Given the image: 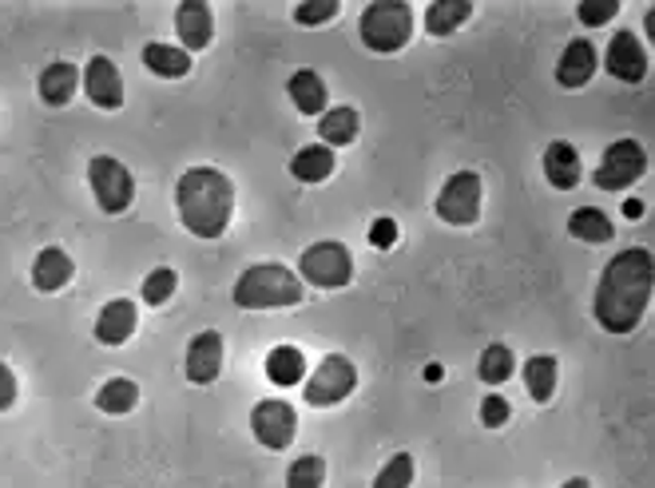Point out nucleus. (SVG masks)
Returning a JSON list of instances; mask_svg holds the SVG:
<instances>
[{"instance_id":"nucleus-32","label":"nucleus","mask_w":655,"mask_h":488,"mask_svg":"<svg viewBox=\"0 0 655 488\" xmlns=\"http://www.w3.org/2000/svg\"><path fill=\"white\" fill-rule=\"evenodd\" d=\"M175 286H179V274H175L172 267L151 270L148 279H143V303H148V306H163V303H172Z\"/></svg>"},{"instance_id":"nucleus-6","label":"nucleus","mask_w":655,"mask_h":488,"mask_svg":"<svg viewBox=\"0 0 655 488\" xmlns=\"http://www.w3.org/2000/svg\"><path fill=\"white\" fill-rule=\"evenodd\" d=\"M88 187H92V195L104 215H124V210L136 203V179H131V171H127L119 159H112V155H96V159L88 163Z\"/></svg>"},{"instance_id":"nucleus-13","label":"nucleus","mask_w":655,"mask_h":488,"mask_svg":"<svg viewBox=\"0 0 655 488\" xmlns=\"http://www.w3.org/2000/svg\"><path fill=\"white\" fill-rule=\"evenodd\" d=\"M84 92L96 107L104 112H119L124 107V80H119V68H115L108 56H92L88 68H84Z\"/></svg>"},{"instance_id":"nucleus-34","label":"nucleus","mask_w":655,"mask_h":488,"mask_svg":"<svg viewBox=\"0 0 655 488\" xmlns=\"http://www.w3.org/2000/svg\"><path fill=\"white\" fill-rule=\"evenodd\" d=\"M342 12L338 0H302L299 9H294V24H306V28H318V24L333 21Z\"/></svg>"},{"instance_id":"nucleus-2","label":"nucleus","mask_w":655,"mask_h":488,"mask_svg":"<svg viewBox=\"0 0 655 488\" xmlns=\"http://www.w3.org/2000/svg\"><path fill=\"white\" fill-rule=\"evenodd\" d=\"M175 207L196 239H223L235 215V183L215 167H191L175 183Z\"/></svg>"},{"instance_id":"nucleus-5","label":"nucleus","mask_w":655,"mask_h":488,"mask_svg":"<svg viewBox=\"0 0 655 488\" xmlns=\"http://www.w3.org/2000/svg\"><path fill=\"white\" fill-rule=\"evenodd\" d=\"M299 279L318 286V291H342V286H350V279H354L350 246L333 243V239L306 246L299 258Z\"/></svg>"},{"instance_id":"nucleus-38","label":"nucleus","mask_w":655,"mask_h":488,"mask_svg":"<svg viewBox=\"0 0 655 488\" xmlns=\"http://www.w3.org/2000/svg\"><path fill=\"white\" fill-rule=\"evenodd\" d=\"M623 215H628V219H640V215H644V203H640V198H628V203H623Z\"/></svg>"},{"instance_id":"nucleus-7","label":"nucleus","mask_w":655,"mask_h":488,"mask_svg":"<svg viewBox=\"0 0 655 488\" xmlns=\"http://www.w3.org/2000/svg\"><path fill=\"white\" fill-rule=\"evenodd\" d=\"M357 389V365L342 354H330V358L318 361V370L302 382V394H306V406L326 409L338 406Z\"/></svg>"},{"instance_id":"nucleus-10","label":"nucleus","mask_w":655,"mask_h":488,"mask_svg":"<svg viewBox=\"0 0 655 488\" xmlns=\"http://www.w3.org/2000/svg\"><path fill=\"white\" fill-rule=\"evenodd\" d=\"M251 429L259 437V445H266L270 453H282L287 445H294V433H299V413L290 401H278V397H266L259 401L251 413Z\"/></svg>"},{"instance_id":"nucleus-33","label":"nucleus","mask_w":655,"mask_h":488,"mask_svg":"<svg viewBox=\"0 0 655 488\" xmlns=\"http://www.w3.org/2000/svg\"><path fill=\"white\" fill-rule=\"evenodd\" d=\"M616 12H620V0H580L576 4V21L584 24V28H600V24L616 21Z\"/></svg>"},{"instance_id":"nucleus-20","label":"nucleus","mask_w":655,"mask_h":488,"mask_svg":"<svg viewBox=\"0 0 655 488\" xmlns=\"http://www.w3.org/2000/svg\"><path fill=\"white\" fill-rule=\"evenodd\" d=\"M76 88H80V72L68 60H56V64H48L40 72V100L48 107H64L76 95Z\"/></svg>"},{"instance_id":"nucleus-15","label":"nucleus","mask_w":655,"mask_h":488,"mask_svg":"<svg viewBox=\"0 0 655 488\" xmlns=\"http://www.w3.org/2000/svg\"><path fill=\"white\" fill-rule=\"evenodd\" d=\"M600 68V52L592 40H572V44L560 52V64H556V84L560 88H584Z\"/></svg>"},{"instance_id":"nucleus-22","label":"nucleus","mask_w":655,"mask_h":488,"mask_svg":"<svg viewBox=\"0 0 655 488\" xmlns=\"http://www.w3.org/2000/svg\"><path fill=\"white\" fill-rule=\"evenodd\" d=\"M266 377L282 389L306 382V354L299 346H275L266 354Z\"/></svg>"},{"instance_id":"nucleus-27","label":"nucleus","mask_w":655,"mask_h":488,"mask_svg":"<svg viewBox=\"0 0 655 488\" xmlns=\"http://www.w3.org/2000/svg\"><path fill=\"white\" fill-rule=\"evenodd\" d=\"M139 406V385L131 377H112V382L100 385V394H96V409L108 413V418H124L131 409Z\"/></svg>"},{"instance_id":"nucleus-31","label":"nucleus","mask_w":655,"mask_h":488,"mask_svg":"<svg viewBox=\"0 0 655 488\" xmlns=\"http://www.w3.org/2000/svg\"><path fill=\"white\" fill-rule=\"evenodd\" d=\"M414 473H417L414 457L398 453V457H390V461H386V468L378 473L374 488H410V485H414Z\"/></svg>"},{"instance_id":"nucleus-28","label":"nucleus","mask_w":655,"mask_h":488,"mask_svg":"<svg viewBox=\"0 0 655 488\" xmlns=\"http://www.w3.org/2000/svg\"><path fill=\"white\" fill-rule=\"evenodd\" d=\"M568 234L580 239V243L600 246V243H612L616 227H612V219L600 207H580V210H572V219H568Z\"/></svg>"},{"instance_id":"nucleus-36","label":"nucleus","mask_w":655,"mask_h":488,"mask_svg":"<svg viewBox=\"0 0 655 488\" xmlns=\"http://www.w3.org/2000/svg\"><path fill=\"white\" fill-rule=\"evenodd\" d=\"M369 243L378 246V251H390V246L398 243V222H393V219H378L374 227H369Z\"/></svg>"},{"instance_id":"nucleus-1","label":"nucleus","mask_w":655,"mask_h":488,"mask_svg":"<svg viewBox=\"0 0 655 488\" xmlns=\"http://www.w3.org/2000/svg\"><path fill=\"white\" fill-rule=\"evenodd\" d=\"M655 262L652 251L632 246L612 258L596 286V322L608 334H632L652 306Z\"/></svg>"},{"instance_id":"nucleus-8","label":"nucleus","mask_w":655,"mask_h":488,"mask_svg":"<svg viewBox=\"0 0 655 488\" xmlns=\"http://www.w3.org/2000/svg\"><path fill=\"white\" fill-rule=\"evenodd\" d=\"M481 198L484 187L477 171L449 175L441 195H437V219L449 222V227H473V222L481 219Z\"/></svg>"},{"instance_id":"nucleus-30","label":"nucleus","mask_w":655,"mask_h":488,"mask_svg":"<svg viewBox=\"0 0 655 488\" xmlns=\"http://www.w3.org/2000/svg\"><path fill=\"white\" fill-rule=\"evenodd\" d=\"M326 485V461L323 457H299L287 468V488H323Z\"/></svg>"},{"instance_id":"nucleus-35","label":"nucleus","mask_w":655,"mask_h":488,"mask_svg":"<svg viewBox=\"0 0 655 488\" xmlns=\"http://www.w3.org/2000/svg\"><path fill=\"white\" fill-rule=\"evenodd\" d=\"M508 418H513V406H508V397L489 394L481 401V425H484V429H501V425H508Z\"/></svg>"},{"instance_id":"nucleus-11","label":"nucleus","mask_w":655,"mask_h":488,"mask_svg":"<svg viewBox=\"0 0 655 488\" xmlns=\"http://www.w3.org/2000/svg\"><path fill=\"white\" fill-rule=\"evenodd\" d=\"M604 68L608 76H616L620 84H640L647 76V52L644 44L635 40V33H616L608 40V52H604Z\"/></svg>"},{"instance_id":"nucleus-18","label":"nucleus","mask_w":655,"mask_h":488,"mask_svg":"<svg viewBox=\"0 0 655 488\" xmlns=\"http://www.w3.org/2000/svg\"><path fill=\"white\" fill-rule=\"evenodd\" d=\"M544 179H549L556 191H572L580 183V155L568 140H552L544 147Z\"/></svg>"},{"instance_id":"nucleus-29","label":"nucleus","mask_w":655,"mask_h":488,"mask_svg":"<svg viewBox=\"0 0 655 488\" xmlns=\"http://www.w3.org/2000/svg\"><path fill=\"white\" fill-rule=\"evenodd\" d=\"M513 370H517V358H513V349H508L505 342H493V346L481 354V365H477L484 385H505L508 377H513Z\"/></svg>"},{"instance_id":"nucleus-24","label":"nucleus","mask_w":655,"mask_h":488,"mask_svg":"<svg viewBox=\"0 0 655 488\" xmlns=\"http://www.w3.org/2000/svg\"><path fill=\"white\" fill-rule=\"evenodd\" d=\"M473 16V0H433L426 9L429 36H453Z\"/></svg>"},{"instance_id":"nucleus-3","label":"nucleus","mask_w":655,"mask_h":488,"mask_svg":"<svg viewBox=\"0 0 655 488\" xmlns=\"http://www.w3.org/2000/svg\"><path fill=\"white\" fill-rule=\"evenodd\" d=\"M302 298H306V282L282 262H259V267L242 270L235 282L239 310H282V306H299Z\"/></svg>"},{"instance_id":"nucleus-12","label":"nucleus","mask_w":655,"mask_h":488,"mask_svg":"<svg viewBox=\"0 0 655 488\" xmlns=\"http://www.w3.org/2000/svg\"><path fill=\"white\" fill-rule=\"evenodd\" d=\"M175 33H179V44L184 52H203V48L215 40V12H211L207 0H184L175 9Z\"/></svg>"},{"instance_id":"nucleus-39","label":"nucleus","mask_w":655,"mask_h":488,"mask_svg":"<svg viewBox=\"0 0 655 488\" xmlns=\"http://www.w3.org/2000/svg\"><path fill=\"white\" fill-rule=\"evenodd\" d=\"M560 488H592V485H588V480L584 477H572V480H564V485Z\"/></svg>"},{"instance_id":"nucleus-19","label":"nucleus","mask_w":655,"mask_h":488,"mask_svg":"<svg viewBox=\"0 0 655 488\" xmlns=\"http://www.w3.org/2000/svg\"><path fill=\"white\" fill-rule=\"evenodd\" d=\"M287 95L294 100V107H299L302 116H323L326 104H330V92H326L323 76L314 68H299L294 76L287 80Z\"/></svg>"},{"instance_id":"nucleus-16","label":"nucleus","mask_w":655,"mask_h":488,"mask_svg":"<svg viewBox=\"0 0 655 488\" xmlns=\"http://www.w3.org/2000/svg\"><path fill=\"white\" fill-rule=\"evenodd\" d=\"M72 274H76V262H72V255L64 251V246H45L33 262V286L40 294L64 291V286L72 282Z\"/></svg>"},{"instance_id":"nucleus-23","label":"nucleus","mask_w":655,"mask_h":488,"mask_svg":"<svg viewBox=\"0 0 655 488\" xmlns=\"http://www.w3.org/2000/svg\"><path fill=\"white\" fill-rule=\"evenodd\" d=\"M333 167H338V159H333V152L326 143H311V147H302V152L290 159V175H294L299 183H326L333 175Z\"/></svg>"},{"instance_id":"nucleus-37","label":"nucleus","mask_w":655,"mask_h":488,"mask_svg":"<svg viewBox=\"0 0 655 488\" xmlns=\"http://www.w3.org/2000/svg\"><path fill=\"white\" fill-rule=\"evenodd\" d=\"M12 406H16V373H12L9 365L0 361V413H4V409H12Z\"/></svg>"},{"instance_id":"nucleus-17","label":"nucleus","mask_w":655,"mask_h":488,"mask_svg":"<svg viewBox=\"0 0 655 488\" xmlns=\"http://www.w3.org/2000/svg\"><path fill=\"white\" fill-rule=\"evenodd\" d=\"M136 303L131 298H112V303L100 310L96 318V342H104V346H124L127 337L136 334Z\"/></svg>"},{"instance_id":"nucleus-4","label":"nucleus","mask_w":655,"mask_h":488,"mask_svg":"<svg viewBox=\"0 0 655 488\" xmlns=\"http://www.w3.org/2000/svg\"><path fill=\"white\" fill-rule=\"evenodd\" d=\"M362 44L378 56H393L414 40V9L405 0H374L357 21Z\"/></svg>"},{"instance_id":"nucleus-26","label":"nucleus","mask_w":655,"mask_h":488,"mask_svg":"<svg viewBox=\"0 0 655 488\" xmlns=\"http://www.w3.org/2000/svg\"><path fill=\"white\" fill-rule=\"evenodd\" d=\"M556 358L552 354H537V358L525 361V389H529V397L537 401V406H549L552 394H556Z\"/></svg>"},{"instance_id":"nucleus-14","label":"nucleus","mask_w":655,"mask_h":488,"mask_svg":"<svg viewBox=\"0 0 655 488\" xmlns=\"http://www.w3.org/2000/svg\"><path fill=\"white\" fill-rule=\"evenodd\" d=\"M218 373H223V334L218 330H203L187 346V382L211 385Z\"/></svg>"},{"instance_id":"nucleus-9","label":"nucleus","mask_w":655,"mask_h":488,"mask_svg":"<svg viewBox=\"0 0 655 488\" xmlns=\"http://www.w3.org/2000/svg\"><path fill=\"white\" fill-rule=\"evenodd\" d=\"M644 171H647L644 143L616 140L608 152H604V159H600V167H596V187H600V191H623V187H632Z\"/></svg>"},{"instance_id":"nucleus-25","label":"nucleus","mask_w":655,"mask_h":488,"mask_svg":"<svg viewBox=\"0 0 655 488\" xmlns=\"http://www.w3.org/2000/svg\"><path fill=\"white\" fill-rule=\"evenodd\" d=\"M143 64H148V72L160 76V80H184L187 72H191V56H187L184 48H172V44H148L143 48Z\"/></svg>"},{"instance_id":"nucleus-21","label":"nucleus","mask_w":655,"mask_h":488,"mask_svg":"<svg viewBox=\"0 0 655 488\" xmlns=\"http://www.w3.org/2000/svg\"><path fill=\"white\" fill-rule=\"evenodd\" d=\"M357 131H362V116H357L354 107H326L323 116H318V136H323V143L330 152L354 143Z\"/></svg>"}]
</instances>
